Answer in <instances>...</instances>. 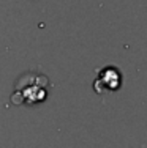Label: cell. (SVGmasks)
<instances>
[{"label":"cell","instance_id":"1","mask_svg":"<svg viewBox=\"0 0 147 148\" xmlns=\"http://www.w3.org/2000/svg\"><path fill=\"white\" fill-rule=\"evenodd\" d=\"M103 74H104L103 77H106V87L109 90H115V88L120 87V73H119L117 69L108 68Z\"/></svg>","mask_w":147,"mask_h":148}]
</instances>
